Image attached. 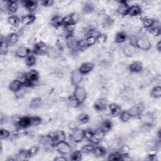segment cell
I'll use <instances>...</instances> for the list:
<instances>
[{
	"instance_id": "31",
	"label": "cell",
	"mask_w": 161,
	"mask_h": 161,
	"mask_svg": "<svg viewBox=\"0 0 161 161\" xmlns=\"http://www.w3.org/2000/svg\"><path fill=\"white\" fill-rule=\"evenodd\" d=\"M92 153L94 154V156L100 157H103L106 155V150L103 147L101 146H96L94 147Z\"/></svg>"
},
{
	"instance_id": "20",
	"label": "cell",
	"mask_w": 161,
	"mask_h": 161,
	"mask_svg": "<svg viewBox=\"0 0 161 161\" xmlns=\"http://www.w3.org/2000/svg\"><path fill=\"white\" fill-rule=\"evenodd\" d=\"M143 64L140 61H135L128 66V69L131 73H139L143 70Z\"/></svg>"
},
{
	"instance_id": "51",
	"label": "cell",
	"mask_w": 161,
	"mask_h": 161,
	"mask_svg": "<svg viewBox=\"0 0 161 161\" xmlns=\"http://www.w3.org/2000/svg\"><path fill=\"white\" fill-rule=\"evenodd\" d=\"M10 136V132L5 129V128H1L0 130V138L1 140H5L8 138Z\"/></svg>"
},
{
	"instance_id": "14",
	"label": "cell",
	"mask_w": 161,
	"mask_h": 161,
	"mask_svg": "<svg viewBox=\"0 0 161 161\" xmlns=\"http://www.w3.org/2000/svg\"><path fill=\"white\" fill-rule=\"evenodd\" d=\"M31 50L24 46L19 47L15 51V55L20 58H26L29 55H30Z\"/></svg>"
},
{
	"instance_id": "46",
	"label": "cell",
	"mask_w": 161,
	"mask_h": 161,
	"mask_svg": "<svg viewBox=\"0 0 161 161\" xmlns=\"http://www.w3.org/2000/svg\"><path fill=\"white\" fill-rule=\"evenodd\" d=\"M75 25L74 23H70L67 25H64V28L65 32H67V35H70V34H73L74 30H75Z\"/></svg>"
},
{
	"instance_id": "21",
	"label": "cell",
	"mask_w": 161,
	"mask_h": 161,
	"mask_svg": "<svg viewBox=\"0 0 161 161\" xmlns=\"http://www.w3.org/2000/svg\"><path fill=\"white\" fill-rule=\"evenodd\" d=\"M142 13V9L140 6L138 5H132L130 6L128 13H127V16H129L130 17H135L137 16H139Z\"/></svg>"
},
{
	"instance_id": "58",
	"label": "cell",
	"mask_w": 161,
	"mask_h": 161,
	"mask_svg": "<svg viewBox=\"0 0 161 161\" xmlns=\"http://www.w3.org/2000/svg\"><path fill=\"white\" fill-rule=\"evenodd\" d=\"M156 48L158 52L161 51V41H158L156 44Z\"/></svg>"
},
{
	"instance_id": "38",
	"label": "cell",
	"mask_w": 161,
	"mask_h": 161,
	"mask_svg": "<svg viewBox=\"0 0 161 161\" xmlns=\"http://www.w3.org/2000/svg\"><path fill=\"white\" fill-rule=\"evenodd\" d=\"M36 64V58L33 55H29L25 58V64L28 67H31Z\"/></svg>"
},
{
	"instance_id": "43",
	"label": "cell",
	"mask_w": 161,
	"mask_h": 161,
	"mask_svg": "<svg viewBox=\"0 0 161 161\" xmlns=\"http://www.w3.org/2000/svg\"><path fill=\"white\" fill-rule=\"evenodd\" d=\"M130 148L128 145H122L119 149V153L123 156V160H124V157H128L130 154Z\"/></svg>"
},
{
	"instance_id": "26",
	"label": "cell",
	"mask_w": 161,
	"mask_h": 161,
	"mask_svg": "<svg viewBox=\"0 0 161 161\" xmlns=\"http://www.w3.org/2000/svg\"><path fill=\"white\" fill-rule=\"evenodd\" d=\"M19 8V5L17 1H9L7 2L6 9L7 11L12 14L15 13Z\"/></svg>"
},
{
	"instance_id": "28",
	"label": "cell",
	"mask_w": 161,
	"mask_h": 161,
	"mask_svg": "<svg viewBox=\"0 0 161 161\" xmlns=\"http://www.w3.org/2000/svg\"><path fill=\"white\" fill-rule=\"evenodd\" d=\"M9 43L7 41L6 37H1L0 42V53L1 55H6L8 50Z\"/></svg>"
},
{
	"instance_id": "40",
	"label": "cell",
	"mask_w": 161,
	"mask_h": 161,
	"mask_svg": "<svg viewBox=\"0 0 161 161\" xmlns=\"http://www.w3.org/2000/svg\"><path fill=\"white\" fill-rule=\"evenodd\" d=\"M119 117L120 120L123 122V123H126L128 122L130 118H131L130 114L129 113L128 110H123L119 114Z\"/></svg>"
},
{
	"instance_id": "6",
	"label": "cell",
	"mask_w": 161,
	"mask_h": 161,
	"mask_svg": "<svg viewBox=\"0 0 161 161\" xmlns=\"http://www.w3.org/2000/svg\"><path fill=\"white\" fill-rule=\"evenodd\" d=\"M145 110V105L143 103H139L131 107L128 111L131 117H139Z\"/></svg>"
},
{
	"instance_id": "5",
	"label": "cell",
	"mask_w": 161,
	"mask_h": 161,
	"mask_svg": "<svg viewBox=\"0 0 161 161\" xmlns=\"http://www.w3.org/2000/svg\"><path fill=\"white\" fill-rule=\"evenodd\" d=\"M55 146L57 151L62 155H67L72 152L70 145L65 140L58 143Z\"/></svg>"
},
{
	"instance_id": "9",
	"label": "cell",
	"mask_w": 161,
	"mask_h": 161,
	"mask_svg": "<svg viewBox=\"0 0 161 161\" xmlns=\"http://www.w3.org/2000/svg\"><path fill=\"white\" fill-rule=\"evenodd\" d=\"M106 133L102 130L100 128L94 131L93 136L91 140V142L94 145L99 144L104 138Z\"/></svg>"
},
{
	"instance_id": "3",
	"label": "cell",
	"mask_w": 161,
	"mask_h": 161,
	"mask_svg": "<svg viewBox=\"0 0 161 161\" xmlns=\"http://www.w3.org/2000/svg\"><path fill=\"white\" fill-rule=\"evenodd\" d=\"M69 138L75 143L81 142L84 139V130L76 128L69 134Z\"/></svg>"
},
{
	"instance_id": "36",
	"label": "cell",
	"mask_w": 161,
	"mask_h": 161,
	"mask_svg": "<svg viewBox=\"0 0 161 161\" xmlns=\"http://www.w3.org/2000/svg\"><path fill=\"white\" fill-rule=\"evenodd\" d=\"M108 160L109 161H119L123 160V156L119 153V152H114L111 153L108 156Z\"/></svg>"
},
{
	"instance_id": "15",
	"label": "cell",
	"mask_w": 161,
	"mask_h": 161,
	"mask_svg": "<svg viewBox=\"0 0 161 161\" xmlns=\"http://www.w3.org/2000/svg\"><path fill=\"white\" fill-rule=\"evenodd\" d=\"M24 86V83L18 79L13 80L9 84V89L13 92H17L20 91L22 87Z\"/></svg>"
},
{
	"instance_id": "2",
	"label": "cell",
	"mask_w": 161,
	"mask_h": 161,
	"mask_svg": "<svg viewBox=\"0 0 161 161\" xmlns=\"http://www.w3.org/2000/svg\"><path fill=\"white\" fill-rule=\"evenodd\" d=\"M135 46L142 50L147 51L150 49L152 44L147 37L140 36L135 39Z\"/></svg>"
},
{
	"instance_id": "27",
	"label": "cell",
	"mask_w": 161,
	"mask_h": 161,
	"mask_svg": "<svg viewBox=\"0 0 161 161\" xmlns=\"http://www.w3.org/2000/svg\"><path fill=\"white\" fill-rule=\"evenodd\" d=\"M130 6L127 4L126 1H120L119 4L118 8V12L122 16H127L128 10Z\"/></svg>"
},
{
	"instance_id": "54",
	"label": "cell",
	"mask_w": 161,
	"mask_h": 161,
	"mask_svg": "<svg viewBox=\"0 0 161 161\" xmlns=\"http://www.w3.org/2000/svg\"><path fill=\"white\" fill-rule=\"evenodd\" d=\"M38 150H39V148L38 147H36V146L31 147L29 150H28V153L29 157L35 155V154L37 153Z\"/></svg>"
},
{
	"instance_id": "22",
	"label": "cell",
	"mask_w": 161,
	"mask_h": 161,
	"mask_svg": "<svg viewBox=\"0 0 161 161\" xmlns=\"http://www.w3.org/2000/svg\"><path fill=\"white\" fill-rule=\"evenodd\" d=\"M46 55H47L48 57H50L51 58L56 59L60 57L61 53H60V52L59 50L55 48V47L48 46Z\"/></svg>"
},
{
	"instance_id": "11",
	"label": "cell",
	"mask_w": 161,
	"mask_h": 161,
	"mask_svg": "<svg viewBox=\"0 0 161 161\" xmlns=\"http://www.w3.org/2000/svg\"><path fill=\"white\" fill-rule=\"evenodd\" d=\"M94 64L91 62H86L82 63L78 69V70L82 74L86 75L92 72L94 68Z\"/></svg>"
},
{
	"instance_id": "56",
	"label": "cell",
	"mask_w": 161,
	"mask_h": 161,
	"mask_svg": "<svg viewBox=\"0 0 161 161\" xmlns=\"http://www.w3.org/2000/svg\"><path fill=\"white\" fill-rule=\"evenodd\" d=\"M53 160H55V161H67V158L65 157V155H61V156H57L56 157H55Z\"/></svg>"
},
{
	"instance_id": "39",
	"label": "cell",
	"mask_w": 161,
	"mask_h": 161,
	"mask_svg": "<svg viewBox=\"0 0 161 161\" xmlns=\"http://www.w3.org/2000/svg\"><path fill=\"white\" fill-rule=\"evenodd\" d=\"M77 119L80 124H86L89 121L90 118L88 114L86 113H81L78 115Z\"/></svg>"
},
{
	"instance_id": "52",
	"label": "cell",
	"mask_w": 161,
	"mask_h": 161,
	"mask_svg": "<svg viewBox=\"0 0 161 161\" xmlns=\"http://www.w3.org/2000/svg\"><path fill=\"white\" fill-rule=\"evenodd\" d=\"M31 126H38L42 121V118L38 116H31Z\"/></svg>"
},
{
	"instance_id": "44",
	"label": "cell",
	"mask_w": 161,
	"mask_h": 161,
	"mask_svg": "<svg viewBox=\"0 0 161 161\" xmlns=\"http://www.w3.org/2000/svg\"><path fill=\"white\" fill-rule=\"evenodd\" d=\"M96 35H89L86 37V38H85L87 47H90L95 45V43H96Z\"/></svg>"
},
{
	"instance_id": "25",
	"label": "cell",
	"mask_w": 161,
	"mask_h": 161,
	"mask_svg": "<svg viewBox=\"0 0 161 161\" xmlns=\"http://www.w3.org/2000/svg\"><path fill=\"white\" fill-rule=\"evenodd\" d=\"M36 19V17L33 14H28L21 18V23L23 25H30Z\"/></svg>"
},
{
	"instance_id": "24",
	"label": "cell",
	"mask_w": 161,
	"mask_h": 161,
	"mask_svg": "<svg viewBox=\"0 0 161 161\" xmlns=\"http://www.w3.org/2000/svg\"><path fill=\"white\" fill-rule=\"evenodd\" d=\"M108 107L109 109L111 114L113 116H119V114H120V113L122 111L121 107L116 103L109 104H108Z\"/></svg>"
},
{
	"instance_id": "48",
	"label": "cell",
	"mask_w": 161,
	"mask_h": 161,
	"mask_svg": "<svg viewBox=\"0 0 161 161\" xmlns=\"http://www.w3.org/2000/svg\"><path fill=\"white\" fill-rule=\"evenodd\" d=\"M87 48H88V47L87 46L85 39H80V40H77V49L80 50H83Z\"/></svg>"
},
{
	"instance_id": "49",
	"label": "cell",
	"mask_w": 161,
	"mask_h": 161,
	"mask_svg": "<svg viewBox=\"0 0 161 161\" xmlns=\"http://www.w3.org/2000/svg\"><path fill=\"white\" fill-rule=\"evenodd\" d=\"M149 32L155 36H158L161 34V30L159 26H153L148 29Z\"/></svg>"
},
{
	"instance_id": "18",
	"label": "cell",
	"mask_w": 161,
	"mask_h": 161,
	"mask_svg": "<svg viewBox=\"0 0 161 161\" xmlns=\"http://www.w3.org/2000/svg\"><path fill=\"white\" fill-rule=\"evenodd\" d=\"M65 42L67 47L70 50H75L77 49V40L74 36L73 34L67 35L65 36Z\"/></svg>"
},
{
	"instance_id": "23",
	"label": "cell",
	"mask_w": 161,
	"mask_h": 161,
	"mask_svg": "<svg viewBox=\"0 0 161 161\" xmlns=\"http://www.w3.org/2000/svg\"><path fill=\"white\" fill-rule=\"evenodd\" d=\"M50 23L55 28L60 27L64 25V17L60 15L53 16L50 19Z\"/></svg>"
},
{
	"instance_id": "1",
	"label": "cell",
	"mask_w": 161,
	"mask_h": 161,
	"mask_svg": "<svg viewBox=\"0 0 161 161\" xmlns=\"http://www.w3.org/2000/svg\"><path fill=\"white\" fill-rule=\"evenodd\" d=\"M87 96V91L83 87L79 85L74 86V89L73 91V97L77 105L82 104L86 101Z\"/></svg>"
},
{
	"instance_id": "41",
	"label": "cell",
	"mask_w": 161,
	"mask_h": 161,
	"mask_svg": "<svg viewBox=\"0 0 161 161\" xmlns=\"http://www.w3.org/2000/svg\"><path fill=\"white\" fill-rule=\"evenodd\" d=\"M83 153L80 150H75L71 153L70 158L73 161H79L82 160Z\"/></svg>"
},
{
	"instance_id": "33",
	"label": "cell",
	"mask_w": 161,
	"mask_h": 161,
	"mask_svg": "<svg viewBox=\"0 0 161 161\" xmlns=\"http://www.w3.org/2000/svg\"><path fill=\"white\" fill-rule=\"evenodd\" d=\"M112 127H113L112 122L109 119H105L102 122L100 128L106 133L107 132H109V131H111V130L112 129Z\"/></svg>"
},
{
	"instance_id": "50",
	"label": "cell",
	"mask_w": 161,
	"mask_h": 161,
	"mask_svg": "<svg viewBox=\"0 0 161 161\" xmlns=\"http://www.w3.org/2000/svg\"><path fill=\"white\" fill-rule=\"evenodd\" d=\"M69 15H70V17L71 23L76 24L77 22L79 21L80 16V14L77 12H73V13H72Z\"/></svg>"
},
{
	"instance_id": "4",
	"label": "cell",
	"mask_w": 161,
	"mask_h": 161,
	"mask_svg": "<svg viewBox=\"0 0 161 161\" xmlns=\"http://www.w3.org/2000/svg\"><path fill=\"white\" fill-rule=\"evenodd\" d=\"M25 75V84H28L30 86L35 84L38 80L39 77H40L38 72L34 69L30 70L29 72L26 73Z\"/></svg>"
},
{
	"instance_id": "7",
	"label": "cell",
	"mask_w": 161,
	"mask_h": 161,
	"mask_svg": "<svg viewBox=\"0 0 161 161\" xmlns=\"http://www.w3.org/2000/svg\"><path fill=\"white\" fill-rule=\"evenodd\" d=\"M48 46L43 42H40L35 44L33 48V53L37 55H47Z\"/></svg>"
},
{
	"instance_id": "57",
	"label": "cell",
	"mask_w": 161,
	"mask_h": 161,
	"mask_svg": "<svg viewBox=\"0 0 161 161\" xmlns=\"http://www.w3.org/2000/svg\"><path fill=\"white\" fill-rule=\"evenodd\" d=\"M70 23H71V19H70V15H68L65 17H64V25Z\"/></svg>"
},
{
	"instance_id": "19",
	"label": "cell",
	"mask_w": 161,
	"mask_h": 161,
	"mask_svg": "<svg viewBox=\"0 0 161 161\" xmlns=\"http://www.w3.org/2000/svg\"><path fill=\"white\" fill-rule=\"evenodd\" d=\"M22 6L28 11L31 12L35 11L38 6V2L36 1L28 0L21 1Z\"/></svg>"
},
{
	"instance_id": "47",
	"label": "cell",
	"mask_w": 161,
	"mask_h": 161,
	"mask_svg": "<svg viewBox=\"0 0 161 161\" xmlns=\"http://www.w3.org/2000/svg\"><path fill=\"white\" fill-rule=\"evenodd\" d=\"M96 43L102 44L106 42L108 36L105 33H98L96 36Z\"/></svg>"
},
{
	"instance_id": "30",
	"label": "cell",
	"mask_w": 161,
	"mask_h": 161,
	"mask_svg": "<svg viewBox=\"0 0 161 161\" xmlns=\"http://www.w3.org/2000/svg\"><path fill=\"white\" fill-rule=\"evenodd\" d=\"M150 96L155 99H158L161 97V86H156L153 87L150 91Z\"/></svg>"
},
{
	"instance_id": "29",
	"label": "cell",
	"mask_w": 161,
	"mask_h": 161,
	"mask_svg": "<svg viewBox=\"0 0 161 161\" xmlns=\"http://www.w3.org/2000/svg\"><path fill=\"white\" fill-rule=\"evenodd\" d=\"M7 21H8V23H9V25H10L11 26H13L14 28L18 27L19 24L21 23V19L19 18L16 15L9 16L8 18Z\"/></svg>"
},
{
	"instance_id": "10",
	"label": "cell",
	"mask_w": 161,
	"mask_h": 161,
	"mask_svg": "<svg viewBox=\"0 0 161 161\" xmlns=\"http://www.w3.org/2000/svg\"><path fill=\"white\" fill-rule=\"evenodd\" d=\"M83 77L84 75H82L78 69L73 70L70 74V81L72 84L74 86L79 85V84L82 81Z\"/></svg>"
},
{
	"instance_id": "17",
	"label": "cell",
	"mask_w": 161,
	"mask_h": 161,
	"mask_svg": "<svg viewBox=\"0 0 161 161\" xmlns=\"http://www.w3.org/2000/svg\"><path fill=\"white\" fill-rule=\"evenodd\" d=\"M141 121L143 124L147 126H150L153 125L154 122V118L153 116L151 113H147V114H142L139 116Z\"/></svg>"
},
{
	"instance_id": "53",
	"label": "cell",
	"mask_w": 161,
	"mask_h": 161,
	"mask_svg": "<svg viewBox=\"0 0 161 161\" xmlns=\"http://www.w3.org/2000/svg\"><path fill=\"white\" fill-rule=\"evenodd\" d=\"M93 134H94V131H92L90 129L84 130V138H86L88 141L91 142L93 136Z\"/></svg>"
},
{
	"instance_id": "12",
	"label": "cell",
	"mask_w": 161,
	"mask_h": 161,
	"mask_svg": "<svg viewBox=\"0 0 161 161\" xmlns=\"http://www.w3.org/2000/svg\"><path fill=\"white\" fill-rule=\"evenodd\" d=\"M52 139L53 145H55L59 142L65 141L66 139V134L62 130H58L55 131L52 136H51Z\"/></svg>"
},
{
	"instance_id": "37",
	"label": "cell",
	"mask_w": 161,
	"mask_h": 161,
	"mask_svg": "<svg viewBox=\"0 0 161 161\" xmlns=\"http://www.w3.org/2000/svg\"><path fill=\"white\" fill-rule=\"evenodd\" d=\"M94 6L92 3L90 2L86 3L82 7V12L86 14L92 13L94 11Z\"/></svg>"
},
{
	"instance_id": "55",
	"label": "cell",
	"mask_w": 161,
	"mask_h": 161,
	"mask_svg": "<svg viewBox=\"0 0 161 161\" xmlns=\"http://www.w3.org/2000/svg\"><path fill=\"white\" fill-rule=\"evenodd\" d=\"M41 4L43 6L45 7H48V6H51L53 4L54 1L53 0H44V1H42L41 2Z\"/></svg>"
},
{
	"instance_id": "34",
	"label": "cell",
	"mask_w": 161,
	"mask_h": 161,
	"mask_svg": "<svg viewBox=\"0 0 161 161\" xmlns=\"http://www.w3.org/2000/svg\"><path fill=\"white\" fill-rule=\"evenodd\" d=\"M42 104V99L40 97H35L32 99L30 103L29 106L31 109H37L40 107Z\"/></svg>"
},
{
	"instance_id": "42",
	"label": "cell",
	"mask_w": 161,
	"mask_h": 161,
	"mask_svg": "<svg viewBox=\"0 0 161 161\" xmlns=\"http://www.w3.org/2000/svg\"><path fill=\"white\" fill-rule=\"evenodd\" d=\"M155 24V20L152 18H147L143 19L142 21V25L145 28L150 29V28L153 27Z\"/></svg>"
},
{
	"instance_id": "16",
	"label": "cell",
	"mask_w": 161,
	"mask_h": 161,
	"mask_svg": "<svg viewBox=\"0 0 161 161\" xmlns=\"http://www.w3.org/2000/svg\"><path fill=\"white\" fill-rule=\"evenodd\" d=\"M17 126L21 129H25L31 126V116H23L20 118L17 122Z\"/></svg>"
},
{
	"instance_id": "13",
	"label": "cell",
	"mask_w": 161,
	"mask_h": 161,
	"mask_svg": "<svg viewBox=\"0 0 161 161\" xmlns=\"http://www.w3.org/2000/svg\"><path fill=\"white\" fill-rule=\"evenodd\" d=\"M136 47L133 45L131 44L130 43L125 45L123 47L122 50H123V54L128 57H131L132 56H133L135 53H136Z\"/></svg>"
},
{
	"instance_id": "45",
	"label": "cell",
	"mask_w": 161,
	"mask_h": 161,
	"mask_svg": "<svg viewBox=\"0 0 161 161\" xmlns=\"http://www.w3.org/2000/svg\"><path fill=\"white\" fill-rule=\"evenodd\" d=\"M94 147V144H92V143L86 144V145H84V146L80 148V150L82 152V153L88 154V153H92Z\"/></svg>"
},
{
	"instance_id": "8",
	"label": "cell",
	"mask_w": 161,
	"mask_h": 161,
	"mask_svg": "<svg viewBox=\"0 0 161 161\" xmlns=\"http://www.w3.org/2000/svg\"><path fill=\"white\" fill-rule=\"evenodd\" d=\"M108 106V101L106 98L99 97L97 99L93 104L94 109L97 111H103L107 109Z\"/></svg>"
},
{
	"instance_id": "35",
	"label": "cell",
	"mask_w": 161,
	"mask_h": 161,
	"mask_svg": "<svg viewBox=\"0 0 161 161\" xmlns=\"http://www.w3.org/2000/svg\"><path fill=\"white\" fill-rule=\"evenodd\" d=\"M9 45L16 44L19 39V35L17 33H11L6 37Z\"/></svg>"
},
{
	"instance_id": "32",
	"label": "cell",
	"mask_w": 161,
	"mask_h": 161,
	"mask_svg": "<svg viewBox=\"0 0 161 161\" xmlns=\"http://www.w3.org/2000/svg\"><path fill=\"white\" fill-rule=\"evenodd\" d=\"M127 39V35L123 31L118 32L114 37V42L116 43H122Z\"/></svg>"
}]
</instances>
